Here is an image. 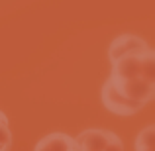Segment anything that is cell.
<instances>
[{
  "label": "cell",
  "instance_id": "6da1fadb",
  "mask_svg": "<svg viewBox=\"0 0 155 151\" xmlns=\"http://www.w3.org/2000/svg\"><path fill=\"white\" fill-rule=\"evenodd\" d=\"M110 77L112 80H128V79H145L155 83V51L149 49L134 55H126L112 61Z\"/></svg>",
  "mask_w": 155,
  "mask_h": 151
},
{
  "label": "cell",
  "instance_id": "7a4b0ae2",
  "mask_svg": "<svg viewBox=\"0 0 155 151\" xmlns=\"http://www.w3.org/2000/svg\"><path fill=\"white\" fill-rule=\"evenodd\" d=\"M100 96H102L104 108L108 110V112H112V114H118V116H134V114H137L145 106V104H141V102L130 100L128 96H124L112 84L110 79H106V83L102 84V92H100Z\"/></svg>",
  "mask_w": 155,
  "mask_h": 151
},
{
  "label": "cell",
  "instance_id": "3957f363",
  "mask_svg": "<svg viewBox=\"0 0 155 151\" xmlns=\"http://www.w3.org/2000/svg\"><path fill=\"white\" fill-rule=\"evenodd\" d=\"M112 84L124 96H128L130 100L141 102V104H147V102H151L155 98V83H151V80L128 79V80H112Z\"/></svg>",
  "mask_w": 155,
  "mask_h": 151
},
{
  "label": "cell",
  "instance_id": "277c9868",
  "mask_svg": "<svg viewBox=\"0 0 155 151\" xmlns=\"http://www.w3.org/2000/svg\"><path fill=\"white\" fill-rule=\"evenodd\" d=\"M145 49H149V45H147L145 39L137 38V35H134V34H124V35H118V38L110 43L108 59H110V63H112V61L120 59V57L134 55V53H141Z\"/></svg>",
  "mask_w": 155,
  "mask_h": 151
},
{
  "label": "cell",
  "instance_id": "5b68a950",
  "mask_svg": "<svg viewBox=\"0 0 155 151\" xmlns=\"http://www.w3.org/2000/svg\"><path fill=\"white\" fill-rule=\"evenodd\" d=\"M116 136L114 132L110 130H98V128H92V130H84L77 136V145L79 147H87L92 151H102L106 145L112 141V137Z\"/></svg>",
  "mask_w": 155,
  "mask_h": 151
},
{
  "label": "cell",
  "instance_id": "8992f818",
  "mask_svg": "<svg viewBox=\"0 0 155 151\" xmlns=\"http://www.w3.org/2000/svg\"><path fill=\"white\" fill-rule=\"evenodd\" d=\"M136 151H155V126L147 124L136 137Z\"/></svg>",
  "mask_w": 155,
  "mask_h": 151
},
{
  "label": "cell",
  "instance_id": "52a82bcc",
  "mask_svg": "<svg viewBox=\"0 0 155 151\" xmlns=\"http://www.w3.org/2000/svg\"><path fill=\"white\" fill-rule=\"evenodd\" d=\"M12 149V132L8 126L6 114L0 110V151H10Z\"/></svg>",
  "mask_w": 155,
  "mask_h": 151
},
{
  "label": "cell",
  "instance_id": "ba28073f",
  "mask_svg": "<svg viewBox=\"0 0 155 151\" xmlns=\"http://www.w3.org/2000/svg\"><path fill=\"white\" fill-rule=\"evenodd\" d=\"M102 151H124V141H122V140H120V136L116 133V136L112 137V141H110V143L106 145Z\"/></svg>",
  "mask_w": 155,
  "mask_h": 151
},
{
  "label": "cell",
  "instance_id": "9c48e42d",
  "mask_svg": "<svg viewBox=\"0 0 155 151\" xmlns=\"http://www.w3.org/2000/svg\"><path fill=\"white\" fill-rule=\"evenodd\" d=\"M79 147V145H77ZM79 151H92V149H87V147H79Z\"/></svg>",
  "mask_w": 155,
  "mask_h": 151
}]
</instances>
